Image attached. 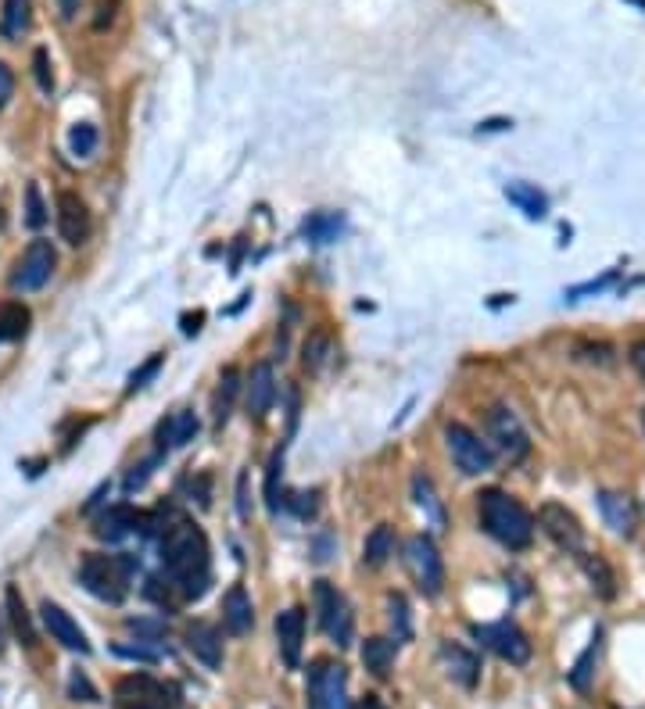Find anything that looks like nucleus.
Wrapping results in <instances>:
<instances>
[{
    "instance_id": "1",
    "label": "nucleus",
    "mask_w": 645,
    "mask_h": 709,
    "mask_svg": "<svg viewBox=\"0 0 645 709\" xmlns=\"http://www.w3.org/2000/svg\"><path fill=\"white\" fill-rule=\"evenodd\" d=\"M162 563L169 573V584L180 588L183 598H201L212 584V559H208L205 530L194 527L190 520L172 523L162 538Z\"/></svg>"
},
{
    "instance_id": "2",
    "label": "nucleus",
    "mask_w": 645,
    "mask_h": 709,
    "mask_svg": "<svg viewBox=\"0 0 645 709\" xmlns=\"http://www.w3.org/2000/svg\"><path fill=\"white\" fill-rule=\"evenodd\" d=\"M477 513H481V527L488 530L499 545H506V548L531 545L534 520L513 495H506V491H499V487H488V491L477 495Z\"/></svg>"
},
{
    "instance_id": "3",
    "label": "nucleus",
    "mask_w": 645,
    "mask_h": 709,
    "mask_svg": "<svg viewBox=\"0 0 645 709\" xmlns=\"http://www.w3.org/2000/svg\"><path fill=\"white\" fill-rule=\"evenodd\" d=\"M133 570H137V559L133 556H97V552H90L79 563V581H83V588L94 598L119 606L122 598L129 595Z\"/></svg>"
},
{
    "instance_id": "4",
    "label": "nucleus",
    "mask_w": 645,
    "mask_h": 709,
    "mask_svg": "<svg viewBox=\"0 0 645 709\" xmlns=\"http://www.w3.org/2000/svg\"><path fill=\"white\" fill-rule=\"evenodd\" d=\"M309 709H352L348 706V670L334 659H316L309 667Z\"/></svg>"
},
{
    "instance_id": "5",
    "label": "nucleus",
    "mask_w": 645,
    "mask_h": 709,
    "mask_svg": "<svg viewBox=\"0 0 645 709\" xmlns=\"http://www.w3.org/2000/svg\"><path fill=\"white\" fill-rule=\"evenodd\" d=\"M405 566L413 573L416 588L427 598H438L441 588H445V563L438 556V545L427 538V534H416L405 545Z\"/></svg>"
},
{
    "instance_id": "6",
    "label": "nucleus",
    "mask_w": 645,
    "mask_h": 709,
    "mask_svg": "<svg viewBox=\"0 0 645 709\" xmlns=\"http://www.w3.org/2000/svg\"><path fill=\"white\" fill-rule=\"evenodd\" d=\"M316 609H319V627L327 631V638L334 645H352L355 634V620H352V606L348 598L334 588L330 581H316Z\"/></svg>"
},
{
    "instance_id": "7",
    "label": "nucleus",
    "mask_w": 645,
    "mask_h": 709,
    "mask_svg": "<svg viewBox=\"0 0 645 709\" xmlns=\"http://www.w3.org/2000/svg\"><path fill=\"white\" fill-rule=\"evenodd\" d=\"M445 445H448L452 462H456L466 477H481V473L491 470V462H495L491 448L484 445L481 437L473 434L470 427H463V423H448L445 427Z\"/></svg>"
},
{
    "instance_id": "8",
    "label": "nucleus",
    "mask_w": 645,
    "mask_h": 709,
    "mask_svg": "<svg viewBox=\"0 0 645 709\" xmlns=\"http://www.w3.org/2000/svg\"><path fill=\"white\" fill-rule=\"evenodd\" d=\"M473 638L481 641V645H488V649L495 652L499 659L513 663V667H524L527 659H531V641H527V634L520 631L513 620H499V624H477L473 627Z\"/></svg>"
},
{
    "instance_id": "9",
    "label": "nucleus",
    "mask_w": 645,
    "mask_h": 709,
    "mask_svg": "<svg viewBox=\"0 0 645 709\" xmlns=\"http://www.w3.org/2000/svg\"><path fill=\"white\" fill-rule=\"evenodd\" d=\"M488 437L509 462L527 459V452H531V437H527L524 423L516 419L509 405H491L488 409Z\"/></svg>"
},
{
    "instance_id": "10",
    "label": "nucleus",
    "mask_w": 645,
    "mask_h": 709,
    "mask_svg": "<svg viewBox=\"0 0 645 709\" xmlns=\"http://www.w3.org/2000/svg\"><path fill=\"white\" fill-rule=\"evenodd\" d=\"M54 265H58V255H54L51 240H33L26 248V255L15 262V273H11V287L22 294L40 291L43 283L54 276Z\"/></svg>"
},
{
    "instance_id": "11",
    "label": "nucleus",
    "mask_w": 645,
    "mask_h": 709,
    "mask_svg": "<svg viewBox=\"0 0 645 709\" xmlns=\"http://www.w3.org/2000/svg\"><path fill=\"white\" fill-rule=\"evenodd\" d=\"M538 527H542L545 538L556 541L563 552H574V556L585 552V527H581V520L570 513L567 505L545 502L542 509H538Z\"/></svg>"
},
{
    "instance_id": "12",
    "label": "nucleus",
    "mask_w": 645,
    "mask_h": 709,
    "mask_svg": "<svg viewBox=\"0 0 645 709\" xmlns=\"http://www.w3.org/2000/svg\"><path fill=\"white\" fill-rule=\"evenodd\" d=\"M115 709H165V684L147 674H129L115 684Z\"/></svg>"
},
{
    "instance_id": "13",
    "label": "nucleus",
    "mask_w": 645,
    "mask_h": 709,
    "mask_svg": "<svg viewBox=\"0 0 645 709\" xmlns=\"http://www.w3.org/2000/svg\"><path fill=\"white\" fill-rule=\"evenodd\" d=\"M54 208H58V233L65 244H72V248H79V244H86V237H90V212H86L83 197L72 194V190H61L58 201H54Z\"/></svg>"
},
{
    "instance_id": "14",
    "label": "nucleus",
    "mask_w": 645,
    "mask_h": 709,
    "mask_svg": "<svg viewBox=\"0 0 645 709\" xmlns=\"http://www.w3.org/2000/svg\"><path fill=\"white\" fill-rule=\"evenodd\" d=\"M40 616H43V627L51 631V638L58 641V645H65V649H72V652H83V656L90 652V641H86L83 627H79L76 620H72V616L58 606V602L47 598V602L40 606Z\"/></svg>"
},
{
    "instance_id": "15",
    "label": "nucleus",
    "mask_w": 645,
    "mask_h": 709,
    "mask_svg": "<svg viewBox=\"0 0 645 709\" xmlns=\"http://www.w3.org/2000/svg\"><path fill=\"white\" fill-rule=\"evenodd\" d=\"M599 513L606 520V527L620 538H631L638 527V505L624 491H599Z\"/></svg>"
},
{
    "instance_id": "16",
    "label": "nucleus",
    "mask_w": 645,
    "mask_h": 709,
    "mask_svg": "<svg viewBox=\"0 0 645 709\" xmlns=\"http://www.w3.org/2000/svg\"><path fill=\"white\" fill-rule=\"evenodd\" d=\"M276 645L284 656L287 670H298L301 663V645H305V609H284L276 616Z\"/></svg>"
},
{
    "instance_id": "17",
    "label": "nucleus",
    "mask_w": 645,
    "mask_h": 709,
    "mask_svg": "<svg viewBox=\"0 0 645 709\" xmlns=\"http://www.w3.org/2000/svg\"><path fill=\"white\" fill-rule=\"evenodd\" d=\"M438 656L452 681L463 684V688H477V681H481V659H477V652H470L466 645H456V641H441Z\"/></svg>"
},
{
    "instance_id": "18",
    "label": "nucleus",
    "mask_w": 645,
    "mask_h": 709,
    "mask_svg": "<svg viewBox=\"0 0 645 709\" xmlns=\"http://www.w3.org/2000/svg\"><path fill=\"white\" fill-rule=\"evenodd\" d=\"M276 402V373L269 362L251 369L248 376V398H244V409H248V419H266V412L273 409Z\"/></svg>"
},
{
    "instance_id": "19",
    "label": "nucleus",
    "mask_w": 645,
    "mask_h": 709,
    "mask_svg": "<svg viewBox=\"0 0 645 709\" xmlns=\"http://www.w3.org/2000/svg\"><path fill=\"white\" fill-rule=\"evenodd\" d=\"M187 649L194 652V659H201L208 670L223 667V638H219L215 624H208V620H194V624L187 627Z\"/></svg>"
},
{
    "instance_id": "20",
    "label": "nucleus",
    "mask_w": 645,
    "mask_h": 709,
    "mask_svg": "<svg viewBox=\"0 0 645 709\" xmlns=\"http://www.w3.org/2000/svg\"><path fill=\"white\" fill-rule=\"evenodd\" d=\"M137 527H140V513L137 509H129V505H112V509H104V513L94 520V534L104 541V545H115V541L129 538Z\"/></svg>"
},
{
    "instance_id": "21",
    "label": "nucleus",
    "mask_w": 645,
    "mask_h": 709,
    "mask_svg": "<svg viewBox=\"0 0 645 709\" xmlns=\"http://www.w3.org/2000/svg\"><path fill=\"white\" fill-rule=\"evenodd\" d=\"M223 624L230 634H248L251 624H255V609H251V595L241 588V584H233L230 591H226L223 598Z\"/></svg>"
},
{
    "instance_id": "22",
    "label": "nucleus",
    "mask_w": 645,
    "mask_h": 709,
    "mask_svg": "<svg viewBox=\"0 0 645 709\" xmlns=\"http://www.w3.org/2000/svg\"><path fill=\"white\" fill-rule=\"evenodd\" d=\"M194 434H198V416L190 409H176L169 419H162L158 423V441H162V448H183L194 441Z\"/></svg>"
},
{
    "instance_id": "23",
    "label": "nucleus",
    "mask_w": 645,
    "mask_h": 709,
    "mask_svg": "<svg viewBox=\"0 0 645 709\" xmlns=\"http://www.w3.org/2000/svg\"><path fill=\"white\" fill-rule=\"evenodd\" d=\"M4 602H8V620H11V631L18 634V641L26 645V649H36V627H33V616H29L26 609V598H22V591L11 584L8 591H4Z\"/></svg>"
},
{
    "instance_id": "24",
    "label": "nucleus",
    "mask_w": 645,
    "mask_h": 709,
    "mask_svg": "<svg viewBox=\"0 0 645 709\" xmlns=\"http://www.w3.org/2000/svg\"><path fill=\"white\" fill-rule=\"evenodd\" d=\"M506 197H509V205L520 208L527 219H545V212H549V197L534 187V183H520V180L506 183Z\"/></svg>"
},
{
    "instance_id": "25",
    "label": "nucleus",
    "mask_w": 645,
    "mask_h": 709,
    "mask_svg": "<svg viewBox=\"0 0 645 709\" xmlns=\"http://www.w3.org/2000/svg\"><path fill=\"white\" fill-rule=\"evenodd\" d=\"M237 391H241V373L233 366L223 369V376H219V387H215L212 394V416H215V427H223L226 419H230L233 412V402H237Z\"/></svg>"
},
{
    "instance_id": "26",
    "label": "nucleus",
    "mask_w": 645,
    "mask_h": 709,
    "mask_svg": "<svg viewBox=\"0 0 645 709\" xmlns=\"http://www.w3.org/2000/svg\"><path fill=\"white\" fill-rule=\"evenodd\" d=\"M29 323H33V316H29V308L22 305V301H4V305H0V344H11L18 341V337H26Z\"/></svg>"
},
{
    "instance_id": "27",
    "label": "nucleus",
    "mask_w": 645,
    "mask_h": 709,
    "mask_svg": "<svg viewBox=\"0 0 645 709\" xmlns=\"http://www.w3.org/2000/svg\"><path fill=\"white\" fill-rule=\"evenodd\" d=\"M0 29H4L8 40H22L33 29V0H4Z\"/></svg>"
},
{
    "instance_id": "28",
    "label": "nucleus",
    "mask_w": 645,
    "mask_h": 709,
    "mask_svg": "<svg viewBox=\"0 0 645 709\" xmlns=\"http://www.w3.org/2000/svg\"><path fill=\"white\" fill-rule=\"evenodd\" d=\"M362 663L373 677H387L391 667H395V641L387 638H366L362 645Z\"/></svg>"
},
{
    "instance_id": "29",
    "label": "nucleus",
    "mask_w": 645,
    "mask_h": 709,
    "mask_svg": "<svg viewBox=\"0 0 645 709\" xmlns=\"http://www.w3.org/2000/svg\"><path fill=\"white\" fill-rule=\"evenodd\" d=\"M395 556V530L380 523V527L370 530V538L362 545V563L366 566H384L387 559Z\"/></svg>"
},
{
    "instance_id": "30",
    "label": "nucleus",
    "mask_w": 645,
    "mask_h": 709,
    "mask_svg": "<svg viewBox=\"0 0 645 709\" xmlns=\"http://www.w3.org/2000/svg\"><path fill=\"white\" fill-rule=\"evenodd\" d=\"M344 230V215L341 212H316L305 219V226H301V233L309 240H316V244H330V240H337Z\"/></svg>"
},
{
    "instance_id": "31",
    "label": "nucleus",
    "mask_w": 645,
    "mask_h": 709,
    "mask_svg": "<svg viewBox=\"0 0 645 709\" xmlns=\"http://www.w3.org/2000/svg\"><path fill=\"white\" fill-rule=\"evenodd\" d=\"M330 351H334V337H330L327 330H312V334L305 337V348H301V362H305L309 373H319L323 362L330 359Z\"/></svg>"
},
{
    "instance_id": "32",
    "label": "nucleus",
    "mask_w": 645,
    "mask_h": 709,
    "mask_svg": "<svg viewBox=\"0 0 645 709\" xmlns=\"http://www.w3.org/2000/svg\"><path fill=\"white\" fill-rule=\"evenodd\" d=\"M577 556H581V566H585L592 588L599 591L602 598L617 595V577H613V570L606 566V559H602V556H585V552H577Z\"/></svg>"
},
{
    "instance_id": "33",
    "label": "nucleus",
    "mask_w": 645,
    "mask_h": 709,
    "mask_svg": "<svg viewBox=\"0 0 645 709\" xmlns=\"http://www.w3.org/2000/svg\"><path fill=\"white\" fill-rule=\"evenodd\" d=\"M599 645H602V634L595 631L592 645H588V649L581 652V659H577V663H574V670H570V684H574L577 692H588V688H592L595 663H599Z\"/></svg>"
},
{
    "instance_id": "34",
    "label": "nucleus",
    "mask_w": 645,
    "mask_h": 709,
    "mask_svg": "<svg viewBox=\"0 0 645 709\" xmlns=\"http://www.w3.org/2000/svg\"><path fill=\"white\" fill-rule=\"evenodd\" d=\"M413 491H416V502L427 509V516H430V523L434 527H445V509H441V502L434 498V484H430V477H423V473H416V480H413Z\"/></svg>"
},
{
    "instance_id": "35",
    "label": "nucleus",
    "mask_w": 645,
    "mask_h": 709,
    "mask_svg": "<svg viewBox=\"0 0 645 709\" xmlns=\"http://www.w3.org/2000/svg\"><path fill=\"white\" fill-rule=\"evenodd\" d=\"M280 473H284V452H276L266 470V505L273 516H280V505H284V498H280Z\"/></svg>"
},
{
    "instance_id": "36",
    "label": "nucleus",
    "mask_w": 645,
    "mask_h": 709,
    "mask_svg": "<svg viewBox=\"0 0 645 709\" xmlns=\"http://www.w3.org/2000/svg\"><path fill=\"white\" fill-rule=\"evenodd\" d=\"M387 613H391V631H395V641H409V638H413L409 606H405L402 595H387Z\"/></svg>"
},
{
    "instance_id": "37",
    "label": "nucleus",
    "mask_w": 645,
    "mask_h": 709,
    "mask_svg": "<svg viewBox=\"0 0 645 709\" xmlns=\"http://www.w3.org/2000/svg\"><path fill=\"white\" fill-rule=\"evenodd\" d=\"M69 147H72V154H79V158H90L97 147V129L90 126V122H76L69 133Z\"/></svg>"
},
{
    "instance_id": "38",
    "label": "nucleus",
    "mask_w": 645,
    "mask_h": 709,
    "mask_svg": "<svg viewBox=\"0 0 645 709\" xmlns=\"http://www.w3.org/2000/svg\"><path fill=\"white\" fill-rule=\"evenodd\" d=\"M47 223V208H43V197H40V187L29 183L26 187V226L29 230H40Z\"/></svg>"
},
{
    "instance_id": "39",
    "label": "nucleus",
    "mask_w": 645,
    "mask_h": 709,
    "mask_svg": "<svg viewBox=\"0 0 645 709\" xmlns=\"http://www.w3.org/2000/svg\"><path fill=\"white\" fill-rule=\"evenodd\" d=\"M69 695L76 702H101V695H97V688L90 684V677L83 670H72L69 674Z\"/></svg>"
},
{
    "instance_id": "40",
    "label": "nucleus",
    "mask_w": 645,
    "mask_h": 709,
    "mask_svg": "<svg viewBox=\"0 0 645 709\" xmlns=\"http://www.w3.org/2000/svg\"><path fill=\"white\" fill-rule=\"evenodd\" d=\"M33 72H36V83H40L43 94H51L54 90V76H51V58H47V51H36L33 54Z\"/></svg>"
},
{
    "instance_id": "41",
    "label": "nucleus",
    "mask_w": 645,
    "mask_h": 709,
    "mask_svg": "<svg viewBox=\"0 0 645 709\" xmlns=\"http://www.w3.org/2000/svg\"><path fill=\"white\" fill-rule=\"evenodd\" d=\"M158 369H162V355H151V359H147L144 366L137 369V373L129 376V387H126V391L133 394V391H140V387H147V380H151V376H155Z\"/></svg>"
},
{
    "instance_id": "42",
    "label": "nucleus",
    "mask_w": 645,
    "mask_h": 709,
    "mask_svg": "<svg viewBox=\"0 0 645 709\" xmlns=\"http://www.w3.org/2000/svg\"><path fill=\"white\" fill-rule=\"evenodd\" d=\"M284 502L291 505L301 520H312V516H316V491H309V495H305V491H298V495L284 498Z\"/></svg>"
},
{
    "instance_id": "43",
    "label": "nucleus",
    "mask_w": 645,
    "mask_h": 709,
    "mask_svg": "<svg viewBox=\"0 0 645 709\" xmlns=\"http://www.w3.org/2000/svg\"><path fill=\"white\" fill-rule=\"evenodd\" d=\"M115 656L137 659V663H158V659H162L155 649H147V645H115Z\"/></svg>"
},
{
    "instance_id": "44",
    "label": "nucleus",
    "mask_w": 645,
    "mask_h": 709,
    "mask_svg": "<svg viewBox=\"0 0 645 709\" xmlns=\"http://www.w3.org/2000/svg\"><path fill=\"white\" fill-rule=\"evenodd\" d=\"M155 462L158 459H147V462H140V466H133V473L126 477V491H137V487H144L147 477H151V470H155Z\"/></svg>"
},
{
    "instance_id": "45",
    "label": "nucleus",
    "mask_w": 645,
    "mask_h": 709,
    "mask_svg": "<svg viewBox=\"0 0 645 709\" xmlns=\"http://www.w3.org/2000/svg\"><path fill=\"white\" fill-rule=\"evenodd\" d=\"M11 90H15V76H11V69L4 65V61H0V108L8 104Z\"/></svg>"
},
{
    "instance_id": "46",
    "label": "nucleus",
    "mask_w": 645,
    "mask_h": 709,
    "mask_svg": "<svg viewBox=\"0 0 645 709\" xmlns=\"http://www.w3.org/2000/svg\"><path fill=\"white\" fill-rule=\"evenodd\" d=\"M631 362H635V369L642 373V380H645V341L631 344Z\"/></svg>"
},
{
    "instance_id": "47",
    "label": "nucleus",
    "mask_w": 645,
    "mask_h": 709,
    "mask_svg": "<svg viewBox=\"0 0 645 709\" xmlns=\"http://www.w3.org/2000/svg\"><path fill=\"white\" fill-rule=\"evenodd\" d=\"M244 487H248V477L237 480V509H241V516H248V491Z\"/></svg>"
},
{
    "instance_id": "48",
    "label": "nucleus",
    "mask_w": 645,
    "mask_h": 709,
    "mask_svg": "<svg viewBox=\"0 0 645 709\" xmlns=\"http://www.w3.org/2000/svg\"><path fill=\"white\" fill-rule=\"evenodd\" d=\"M129 627L144 634H162V624H151V620H129Z\"/></svg>"
},
{
    "instance_id": "49",
    "label": "nucleus",
    "mask_w": 645,
    "mask_h": 709,
    "mask_svg": "<svg viewBox=\"0 0 645 709\" xmlns=\"http://www.w3.org/2000/svg\"><path fill=\"white\" fill-rule=\"evenodd\" d=\"M355 709H387V706H384V702H380V699H377V695H366V699H362V702H359V706H355Z\"/></svg>"
},
{
    "instance_id": "50",
    "label": "nucleus",
    "mask_w": 645,
    "mask_h": 709,
    "mask_svg": "<svg viewBox=\"0 0 645 709\" xmlns=\"http://www.w3.org/2000/svg\"><path fill=\"white\" fill-rule=\"evenodd\" d=\"M183 323H187V326H183V334H187V337H190V334H198V330H201V326H198V323H201V312H198V316H194V319L187 316V319H183Z\"/></svg>"
},
{
    "instance_id": "51",
    "label": "nucleus",
    "mask_w": 645,
    "mask_h": 709,
    "mask_svg": "<svg viewBox=\"0 0 645 709\" xmlns=\"http://www.w3.org/2000/svg\"><path fill=\"white\" fill-rule=\"evenodd\" d=\"M0 226H4V208H0Z\"/></svg>"
},
{
    "instance_id": "52",
    "label": "nucleus",
    "mask_w": 645,
    "mask_h": 709,
    "mask_svg": "<svg viewBox=\"0 0 645 709\" xmlns=\"http://www.w3.org/2000/svg\"><path fill=\"white\" fill-rule=\"evenodd\" d=\"M642 423H645V416H642Z\"/></svg>"
}]
</instances>
